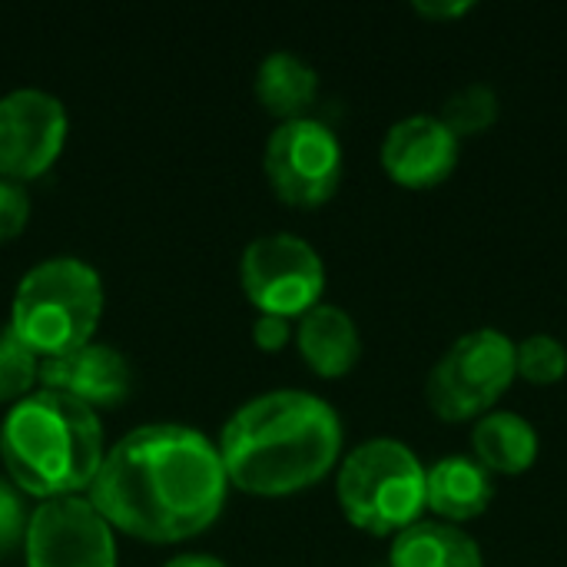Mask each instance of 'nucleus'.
<instances>
[{"label":"nucleus","instance_id":"4468645a","mask_svg":"<svg viewBox=\"0 0 567 567\" xmlns=\"http://www.w3.org/2000/svg\"><path fill=\"white\" fill-rule=\"evenodd\" d=\"M296 349L319 379H346L362 359V336L342 306L319 302L296 319Z\"/></svg>","mask_w":567,"mask_h":567},{"label":"nucleus","instance_id":"412c9836","mask_svg":"<svg viewBox=\"0 0 567 567\" xmlns=\"http://www.w3.org/2000/svg\"><path fill=\"white\" fill-rule=\"evenodd\" d=\"M27 495H20L7 478H0V561L10 558L17 548H23V535H27Z\"/></svg>","mask_w":567,"mask_h":567},{"label":"nucleus","instance_id":"f03ea898","mask_svg":"<svg viewBox=\"0 0 567 567\" xmlns=\"http://www.w3.org/2000/svg\"><path fill=\"white\" fill-rule=\"evenodd\" d=\"M339 412L302 389H272L239 405L219 432V458L229 488L256 498H289L342 462Z\"/></svg>","mask_w":567,"mask_h":567},{"label":"nucleus","instance_id":"f257e3e1","mask_svg":"<svg viewBox=\"0 0 567 567\" xmlns=\"http://www.w3.org/2000/svg\"><path fill=\"white\" fill-rule=\"evenodd\" d=\"M229 492L209 435L179 422H153L106 449L86 498L116 535L183 545L216 525Z\"/></svg>","mask_w":567,"mask_h":567},{"label":"nucleus","instance_id":"5701e85b","mask_svg":"<svg viewBox=\"0 0 567 567\" xmlns=\"http://www.w3.org/2000/svg\"><path fill=\"white\" fill-rule=\"evenodd\" d=\"M296 339V326L292 319H282V316H256L252 322V342L259 352H282L289 342Z\"/></svg>","mask_w":567,"mask_h":567},{"label":"nucleus","instance_id":"39448f33","mask_svg":"<svg viewBox=\"0 0 567 567\" xmlns=\"http://www.w3.org/2000/svg\"><path fill=\"white\" fill-rule=\"evenodd\" d=\"M336 502L352 528L395 538L425 515V465L399 439H369L342 455Z\"/></svg>","mask_w":567,"mask_h":567},{"label":"nucleus","instance_id":"a211bd4d","mask_svg":"<svg viewBox=\"0 0 567 567\" xmlns=\"http://www.w3.org/2000/svg\"><path fill=\"white\" fill-rule=\"evenodd\" d=\"M498 113H502L498 93L488 83H468V86H458L445 100L439 120L462 143V140H472V136H482L485 130H492L498 123Z\"/></svg>","mask_w":567,"mask_h":567},{"label":"nucleus","instance_id":"393cba45","mask_svg":"<svg viewBox=\"0 0 567 567\" xmlns=\"http://www.w3.org/2000/svg\"><path fill=\"white\" fill-rule=\"evenodd\" d=\"M163 567H229L223 558L216 555H203V551H186V555H176L169 558Z\"/></svg>","mask_w":567,"mask_h":567},{"label":"nucleus","instance_id":"b1692460","mask_svg":"<svg viewBox=\"0 0 567 567\" xmlns=\"http://www.w3.org/2000/svg\"><path fill=\"white\" fill-rule=\"evenodd\" d=\"M412 10L425 20H458L475 10L472 0H415Z\"/></svg>","mask_w":567,"mask_h":567},{"label":"nucleus","instance_id":"9d476101","mask_svg":"<svg viewBox=\"0 0 567 567\" xmlns=\"http://www.w3.org/2000/svg\"><path fill=\"white\" fill-rule=\"evenodd\" d=\"M70 116L60 96L20 86L0 96V179L33 183L53 169L66 146Z\"/></svg>","mask_w":567,"mask_h":567},{"label":"nucleus","instance_id":"6e6552de","mask_svg":"<svg viewBox=\"0 0 567 567\" xmlns=\"http://www.w3.org/2000/svg\"><path fill=\"white\" fill-rule=\"evenodd\" d=\"M262 173L286 206L316 209L339 193L346 153L332 126L302 116L279 123L269 133L262 150Z\"/></svg>","mask_w":567,"mask_h":567},{"label":"nucleus","instance_id":"0eeeda50","mask_svg":"<svg viewBox=\"0 0 567 567\" xmlns=\"http://www.w3.org/2000/svg\"><path fill=\"white\" fill-rule=\"evenodd\" d=\"M239 286L259 316L302 319L322 302L326 262L309 239L296 233H266L243 249Z\"/></svg>","mask_w":567,"mask_h":567},{"label":"nucleus","instance_id":"dca6fc26","mask_svg":"<svg viewBox=\"0 0 567 567\" xmlns=\"http://www.w3.org/2000/svg\"><path fill=\"white\" fill-rule=\"evenodd\" d=\"M389 567H485V558L482 545L465 528L422 518L392 538Z\"/></svg>","mask_w":567,"mask_h":567},{"label":"nucleus","instance_id":"423d86ee","mask_svg":"<svg viewBox=\"0 0 567 567\" xmlns=\"http://www.w3.org/2000/svg\"><path fill=\"white\" fill-rule=\"evenodd\" d=\"M518 379L515 339L502 329L458 336L425 379V402L442 422H478Z\"/></svg>","mask_w":567,"mask_h":567},{"label":"nucleus","instance_id":"6ab92c4d","mask_svg":"<svg viewBox=\"0 0 567 567\" xmlns=\"http://www.w3.org/2000/svg\"><path fill=\"white\" fill-rule=\"evenodd\" d=\"M515 369L532 385H555L567 375V346L558 336L532 332L515 342Z\"/></svg>","mask_w":567,"mask_h":567},{"label":"nucleus","instance_id":"2eb2a0df","mask_svg":"<svg viewBox=\"0 0 567 567\" xmlns=\"http://www.w3.org/2000/svg\"><path fill=\"white\" fill-rule=\"evenodd\" d=\"M256 103L279 123L309 116V106L319 96V73L309 60L292 50H272L259 60L252 80Z\"/></svg>","mask_w":567,"mask_h":567},{"label":"nucleus","instance_id":"7ed1b4c3","mask_svg":"<svg viewBox=\"0 0 567 567\" xmlns=\"http://www.w3.org/2000/svg\"><path fill=\"white\" fill-rule=\"evenodd\" d=\"M103 458L100 415L56 392H30L0 422L3 478L33 502L86 495Z\"/></svg>","mask_w":567,"mask_h":567},{"label":"nucleus","instance_id":"20e7f679","mask_svg":"<svg viewBox=\"0 0 567 567\" xmlns=\"http://www.w3.org/2000/svg\"><path fill=\"white\" fill-rule=\"evenodd\" d=\"M103 309L100 272L76 256H50L20 276L7 329L47 362L96 342Z\"/></svg>","mask_w":567,"mask_h":567},{"label":"nucleus","instance_id":"9b49d317","mask_svg":"<svg viewBox=\"0 0 567 567\" xmlns=\"http://www.w3.org/2000/svg\"><path fill=\"white\" fill-rule=\"evenodd\" d=\"M462 143L432 113H412L389 126L379 159L402 189H435L458 166Z\"/></svg>","mask_w":567,"mask_h":567},{"label":"nucleus","instance_id":"1a4fd4ad","mask_svg":"<svg viewBox=\"0 0 567 567\" xmlns=\"http://www.w3.org/2000/svg\"><path fill=\"white\" fill-rule=\"evenodd\" d=\"M20 551L27 567H120L116 532L86 495L37 502Z\"/></svg>","mask_w":567,"mask_h":567},{"label":"nucleus","instance_id":"f3484780","mask_svg":"<svg viewBox=\"0 0 567 567\" xmlns=\"http://www.w3.org/2000/svg\"><path fill=\"white\" fill-rule=\"evenodd\" d=\"M475 462L492 475H525L542 452L535 425L518 412H488L472 425Z\"/></svg>","mask_w":567,"mask_h":567},{"label":"nucleus","instance_id":"ddd939ff","mask_svg":"<svg viewBox=\"0 0 567 567\" xmlns=\"http://www.w3.org/2000/svg\"><path fill=\"white\" fill-rule=\"evenodd\" d=\"M495 502V478L475 455H445L425 468V512L439 522L465 525L482 518Z\"/></svg>","mask_w":567,"mask_h":567},{"label":"nucleus","instance_id":"aec40b11","mask_svg":"<svg viewBox=\"0 0 567 567\" xmlns=\"http://www.w3.org/2000/svg\"><path fill=\"white\" fill-rule=\"evenodd\" d=\"M40 389V359L10 332H0V405H17Z\"/></svg>","mask_w":567,"mask_h":567},{"label":"nucleus","instance_id":"4be33fe9","mask_svg":"<svg viewBox=\"0 0 567 567\" xmlns=\"http://www.w3.org/2000/svg\"><path fill=\"white\" fill-rule=\"evenodd\" d=\"M30 213H33V203H30L27 186L0 179V246L13 243L27 229Z\"/></svg>","mask_w":567,"mask_h":567},{"label":"nucleus","instance_id":"f8f14e48","mask_svg":"<svg viewBox=\"0 0 567 567\" xmlns=\"http://www.w3.org/2000/svg\"><path fill=\"white\" fill-rule=\"evenodd\" d=\"M40 389L56 392L100 415L120 409L130 399L133 365L120 349L106 342H90L76 352L40 362Z\"/></svg>","mask_w":567,"mask_h":567}]
</instances>
